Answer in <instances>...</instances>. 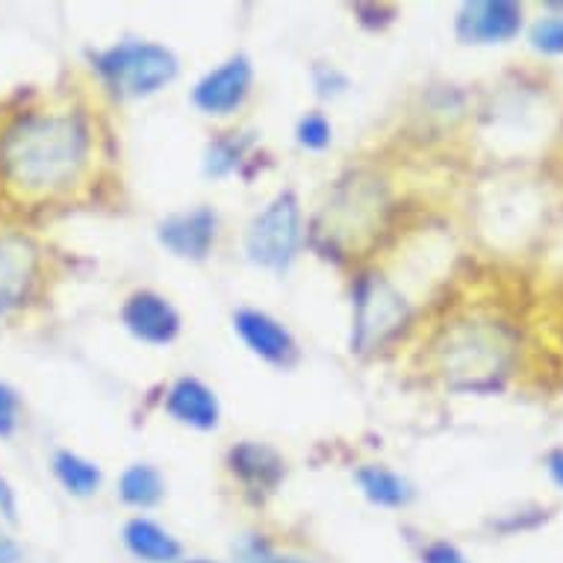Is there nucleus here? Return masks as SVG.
Instances as JSON below:
<instances>
[{"mask_svg":"<svg viewBox=\"0 0 563 563\" xmlns=\"http://www.w3.org/2000/svg\"><path fill=\"white\" fill-rule=\"evenodd\" d=\"M95 128L84 110L19 112L0 128V184L19 195H56L86 177Z\"/></svg>","mask_w":563,"mask_h":563,"instance_id":"f257e3e1","label":"nucleus"},{"mask_svg":"<svg viewBox=\"0 0 563 563\" xmlns=\"http://www.w3.org/2000/svg\"><path fill=\"white\" fill-rule=\"evenodd\" d=\"M254 63L249 54H231L207 68L189 89V103L207 119H231L249 103L254 92Z\"/></svg>","mask_w":563,"mask_h":563,"instance_id":"0eeeda50","label":"nucleus"},{"mask_svg":"<svg viewBox=\"0 0 563 563\" xmlns=\"http://www.w3.org/2000/svg\"><path fill=\"white\" fill-rule=\"evenodd\" d=\"M121 549L136 563H177L186 554L180 537L148 514H133L121 526Z\"/></svg>","mask_w":563,"mask_h":563,"instance_id":"2eb2a0df","label":"nucleus"},{"mask_svg":"<svg viewBox=\"0 0 563 563\" xmlns=\"http://www.w3.org/2000/svg\"><path fill=\"white\" fill-rule=\"evenodd\" d=\"M51 472L56 484L71 496V499H92L103 487V470L86 454L71 449H56L51 454Z\"/></svg>","mask_w":563,"mask_h":563,"instance_id":"6ab92c4d","label":"nucleus"},{"mask_svg":"<svg viewBox=\"0 0 563 563\" xmlns=\"http://www.w3.org/2000/svg\"><path fill=\"white\" fill-rule=\"evenodd\" d=\"M0 519L7 526H15L19 522V493L12 487V481L0 472Z\"/></svg>","mask_w":563,"mask_h":563,"instance_id":"a878e982","label":"nucleus"},{"mask_svg":"<svg viewBox=\"0 0 563 563\" xmlns=\"http://www.w3.org/2000/svg\"><path fill=\"white\" fill-rule=\"evenodd\" d=\"M177 563H228V561H216V558H203V554H184Z\"/></svg>","mask_w":563,"mask_h":563,"instance_id":"c85d7f7f","label":"nucleus"},{"mask_svg":"<svg viewBox=\"0 0 563 563\" xmlns=\"http://www.w3.org/2000/svg\"><path fill=\"white\" fill-rule=\"evenodd\" d=\"M38 284V251L27 236L0 231V316L27 305Z\"/></svg>","mask_w":563,"mask_h":563,"instance_id":"ddd939ff","label":"nucleus"},{"mask_svg":"<svg viewBox=\"0 0 563 563\" xmlns=\"http://www.w3.org/2000/svg\"><path fill=\"white\" fill-rule=\"evenodd\" d=\"M526 10L514 0H466L454 12V38L461 45H508L522 33Z\"/></svg>","mask_w":563,"mask_h":563,"instance_id":"f8f14e48","label":"nucleus"},{"mask_svg":"<svg viewBox=\"0 0 563 563\" xmlns=\"http://www.w3.org/2000/svg\"><path fill=\"white\" fill-rule=\"evenodd\" d=\"M310 86L319 101H340L351 92V77L336 63H313L310 65Z\"/></svg>","mask_w":563,"mask_h":563,"instance_id":"4be33fe9","label":"nucleus"},{"mask_svg":"<svg viewBox=\"0 0 563 563\" xmlns=\"http://www.w3.org/2000/svg\"><path fill=\"white\" fill-rule=\"evenodd\" d=\"M545 472L563 489V449H552V452L545 454Z\"/></svg>","mask_w":563,"mask_h":563,"instance_id":"cd10ccee","label":"nucleus"},{"mask_svg":"<svg viewBox=\"0 0 563 563\" xmlns=\"http://www.w3.org/2000/svg\"><path fill=\"white\" fill-rule=\"evenodd\" d=\"M528 42L537 54L563 56V15H543L528 30Z\"/></svg>","mask_w":563,"mask_h":563,"instance_id":"5701e85b","label":"nucleus"},{"mask_svg":"<svg viewBox=\"0 0 563 563\" xmlns=\"http://www.w3.org/2000/svg\"><path fill=\"white\" fill-rule=\"evenodd\" d=\"M233 563H322L296 549L277 545L268 534H242L233 545Z\"/></svg>","mask_w":563,"mask_h":563,"instance_id":"aec40b11","label":"nucleus"},{"mask_svg":"<svg viewBox=\"0 0 563 563\" xmlns=\"http://www.w3.org/2000/svg\"><path fill=\"white\" fill-rule=\"evenodd\" d=\"M159 249L184 263H207L222 236V216L210 203H195L186 210L163 216L157 222Z\"/></svg>","mask_w":563,"mask_h":563,"instance_id":"6e6552de","label":"nucleus"},{"mask_svg":"<svg viewBox=\"0 0 563 563\" xmlns=\"http://www.w3.org/2000/svg\"><path fill=\"white\" fill-rule=\"evenodd\" d=\"M257 148V136L249 130H228V133H216L201 157V172L210 180H224V177L240 175L245 163L251 159Z\"/></svg>","mask_w":563,"mask_h":563,"instance_id":"a211bd4d","label":"nucleus"},{"mask_svg":"<svg viewBox=\"0 0 563 563\" xmlns=\"http://www.w3.org/2000/svg\"><path fill=\"white\" fill-rule=\"evenodd\" d=\"M24 561V549L12 537V531L7 528V522L0 519V563H21Z\"/></svg>","mask_w":563,"mask_h":563,"instance_id":"bb28decb","label":"nucleus"},{"mask_svg":"<svg viewBox=\"0 0 563 563\" xmlns=\"http://www.w3.org/2000/svg\"><path fill=\"white\" fill-rule=\"evenodd\" d=\"M224 470L242 489V496L266 501L287 481V457L263 440H240L224 454Z\"/></svg>","mask_w":563,"mask_h":563,"instance_id":"9b49d317","label":"nucleus"},{"mask_svg":"<svg viewBox=\"0 0 563 563\" xmlns=\"http://www.w3.org/2000/svg\"><path fill=\"white\" fill-rule=\"evenodd\" d=\"M231 328L236 340L249 349V354H254L260 363H266L272 369L289 372L301 363V345H298L296 333L289 331L277 316L257 310V307H240V310H233Z\"/></svg>","mask_w":563,"mask_h":563,"instance_id":"1a4fd4ad","label":"nucleus"},{"mask_svg":"<svg viewBox=\"0 0 563 563\" xmlns=\"http://www.w3.org/2000/svg\"><path fill=\"white\" fill-rule=\"evenodd\" d=\"M307 245V219L292 186L277 189L242 233V251L251 266L272 275H287Z\"/></svg>","mask_w":563,"mask_h":563,"instance_id":"423d86ee","label":"nucleus"},{"mask_svg":"<svg viewBox=\"0 0 563 563\" xmlns=\"http://www.w3.org/2000/svg\"><path fill=\"white\" fill-rule=\"evenodd\" d=\"M119 322L133 340L151 349H166L184 333V316L157 289H133L121 301Z\"/></svg>","mask_w":563,"mask_h":563,"instance_id":"9d476101","label":"nucleus"},{"mask_svg":"<svg viewBox=\"0 0 563 563\" xmlns=\"http://www.w3.org/2000/svg\"><path fill=\"white\" fill-rule=\"evenodd\" d=\"M354 484L361 496L372 508L380 510H405L416 501V487L401 475L389 470L384 463H363L354 470Z\"/></svg>","mask_w":563,"mask_h":563,"instance_id":"dca6fc26","label":"nucleus"},{"mask_svg":"<svg viewBox=\"0 0 563 563\" xmlns=\"http://www.w3.org/2000/svg\"><path fill=\"white\" fill-rule=\"evenodd\" d=\"M351 354L369 357L389 349L413 324L416 307L393 277L378 268L351 275Z\"/></svg>","mask_w":563,"mask_h":563,"instance_id":"39448f33","label":"nucleus"},{"mask_svg":"<svg viewBox=\"0 0 563 563\" xmlns=\"http://www.w3.org/2000/svg\"><path fill=\"white\" fill-rule=\"evenodd\" d=\"M21 413H24L21 393L7 380H0V440H12L19 434Z\"/></svg>","mask_w":563,"mask_h":563,"instance_id":"b1692460","label":"nucleus"},{"mask_svg":"<svg viewBox=\"0 0 563 563\" xmlns=\"http://www.w3.org/2000/svg\"><path fill=\"white\" fill-rule=\"evenodd\" d=\"M296 145L310 154H322L333 145V121L324 110H307L296 121Z\"/></svg>","mask_w":563,"mask_h":563,"instance_id":"412c9836","label":"nucleus"},{"mask_svg":"<svg viewBox=\"0 0 563 563\" xmlns=\"http://www.w3.org/2000/svg\"><path fill=\"white\" fill-rule=\"evenodd\" d=\"M387 210L384 184L354 175V180L336 186L313 228H307V242H313L324 257H354V251L375 236Z\"/></svg>","mask_w":563,"mask_h":563,"instance_id":"20e7f679","label":"nucleus"},{"mask_svg":"<svg viewBox=\"0 0 563 563\" xmlns=\"http://www.w3.org/2000/svg\"><path fill=\"white\" fill-rule=\"evenodd\" d=\"M416 558H419V563H472L470 554L463 552L457 543H452V540H445V537H428V540H422Z\"/></svg>","mask_w":563,"mask_h":563,"instance_id":"393cba45","label":"nucleus"},{"mask_svg":"<svg viewBox=\"0 0 563 563\" xmlns=\"http://www.w3.org/2000/svg\"><path fill=\"white\" fill-rule=\"evenodd\" d=\"M168 481L159 466L148 461H136L124 466L115 481V499L128 510L136 514H148V510L159 508L166 501Z\"/></svg>","mask_w":563,"mask_h":563,"instance_id":"f3484780","label":"nucleus"},{"mask_svg":"<svg viewBox=\"0 0 563 563\" xmlns=\"http://www.w3.org/2000/svg\"><path fill=\"white\" fill-rule=\"evenodd\" d=\"M163 410L172 422L198 434H213L222 426L219 393L198 375H180L172 380L163 398Z\"/></svg>","mask_w":563,"mask_h":563,"instance_id":"4468645a","label":"nucleus"},{"mask_svg":"<svg viewBox=\"0 0 563 563\" xmlns=\"http://www.w3.org/2000/svg\"><path fill=\"white\" fill-rule=\"evenodd\" d=\"M89 68L115 101H145L175 84L180 59L157 38L124 36L89 51Z\"/></svg>","mask_w":563,"mask_h":563,"instance_id":"7ed1b4c3","label":"nucleus"},{"mask_svg":"<svg viewBox=\"0 0 563 563\" xmlns=\"http://www.w3.org/2000/svg\"><path fill=\"white\" fill-rule=\"evenodd\" d=\"M517 336L493 319H463L434 342V369L454 393H493L508 378Z\"/></svg>","mask_w":563,"mask_h":563,"instance_id":"f03ea898","label":"nucleus"}]
</instances>
